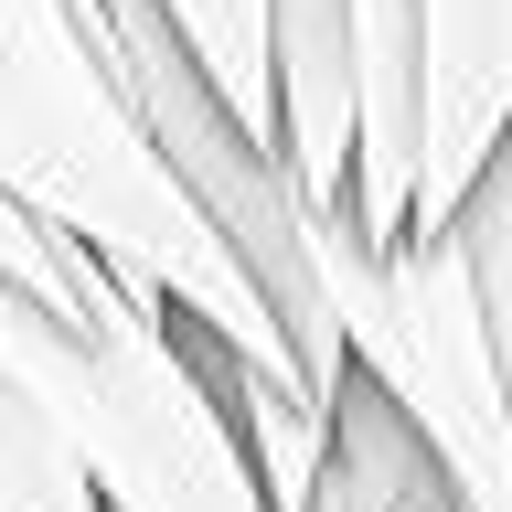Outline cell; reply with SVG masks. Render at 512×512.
Returning <instances> with one entry per match:
<instances>
[{"instance_id":"cell-1","label":"cell","mask_w":512,"mask_h":512,"mask_svg":"<svg viewBox=\"0 0 512 512\" xmlns=\"http://www.w3.org/2000/svg\"><path fill=\"white\" fill-rule=\"evenodd\" d=\"M0 203L32 214L43 235H64V246H86L107 278L160 299L182 331H203L256 384L299 395V352L267 320L256 278L192 214V192L160 171L96 0H0Z\"/></svg>"},{"instance_id":"cell-2","label":"cell","mask_w":512,"mask_h":512,"mask_svg":"<svg viewBox=\"0 0 512 512\" xmlns=\"http://www.w3.org/2000/svg\"><path fill=\"white\" fill-rule=\"evenodd\" d=\"M43 395L96 512H267L256 459L203 374V331L86 267V320L43 331Z\"/></svg>"},{"instance_id":"cell-3","label":"cell","mask_w":512,"mask_h":512,"mask_svg":"<svg viewBox=\"0 0 512 512\" xmlns=\"http://www.w3.org/2000/svg\"><path fill=\"white\" fill-rule=\"evenodd\" d=\"M352 43V224L374 246H406L416 150H427V43L416 0H342Z\"/></svg>"},{"instance_id":"cell-4","label":"cell","mask_w":512,"mask_h":512,"mask_svg":"<svg viewBox=\"0 0 512 512\" xmlns=\"http://www.w3.org/2000/svg\"><path fill=\"white\" fill-rule=\"evenodd\" d=\"M43 331H54V310H32L0 278V512H96L86 470L54 427V395H43Z\"/></svg>"},{"instance_id":"cell-5","label":"cell","mask_w":512,"mask_h":512,"mask_svg":"<svg viewBox=\"0 0 512 512\" xmlns=\"http://www.w3.org/2000/svg\"><path fill=\"white\" fill-rule=\"evenodd\" d=\"M299 512H459V502H448L438 459L406 438V416L384 406V395H363V384H342L331 459H320V491Z\"/></svg>"},{"instance_id":"cell-6","label":"cell","mask_w":512,"mask_h":512,"mask_svg":"<svg viewBox=\"0 0 512 512\" xmlns=\"http://www.w3.org/2000/svg\"><path fill=\"white\" fill-rule=\"evenodd\" d=\"M160 22L192 54V75L214 86L224 118L246 128L256 150H278V22H267V0H160Z\"/></svg>"},{"instance_id":"cell-7","label":"cell","mask_w":512,"mask_h":512,"mask_svg":"<svg viewBox=\"0 0 512 512\" xmlns=\"http://www.w3.org/2000/svg\"><path fill=\"white\" fill-rule=\"evenodd\" d=\"M459 256H470V288H480V320H491V363H502V406H512V139L491 150L480 192L459 203Z\"/></svg>"},{"instance_id":"cell-8","label":"cell","mask_w":512,"mask_h":512,"mask_svg":"<svg viewBox=\"0 0 512 512\" xmlns=\"http://www.w3.org/2000/svg\"><path fill=\"white\" fill-rule=\"evenodd\" d=\"M86 246H64V235H43L32 214H11L0 203V278L22 288L32 310H54V320H86Z\"/></svg>"}]
</instances>
